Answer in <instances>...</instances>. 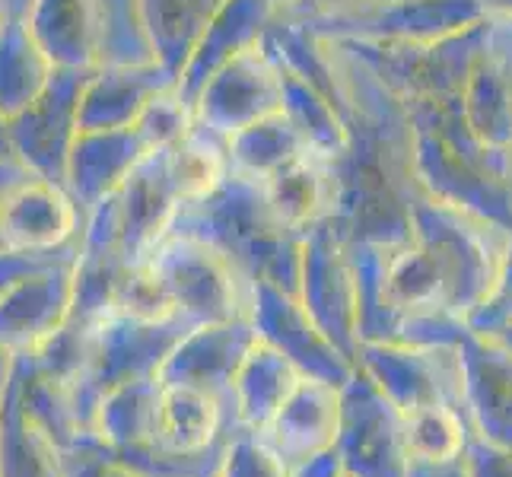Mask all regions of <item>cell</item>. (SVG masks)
<instances>
[{"label": "cell", "mask_w": 512, "mask_h": 477, "mask_svg": "<svg viewBox=\"0 0 512 477\" xmlns=\"http://www.w3.org/2000/svg\"><path fill=\"white\" fill-rule=\"evenodd\" d=\"M169 233H185L236 264V271L255 284L284 287L299 296V271H303V239L274 217L261 179L229 172L226 182L201 201L179 207Z\"/></svg>", "instance_id": "6da1fadb"}, {"label": "cell", "mask_w": 512, "mask_h": 477, "mask_svg": "<svg viewBox=\"0 0 512 477\" xmlns=\"http://www.w3.org/2000/svg\"><path fill=\"white\" fill-rule=\"evenodd\" d=\"M411 239L443 280L449 312L468 322L500 284L512 229L423 194L414 207Z\"/></svg>", "instance_id": "7a4b0ae2"}, {"label": "cell", "mask_w": 512, "mask_h": 477, "mask_svg": "<svg viewBox=\"0 0 512 477\" xmlns=\"http://www.w3.org/2000/svg\"><path fill=\"white\" fill-rule=\"evenodd\" d=\"M147 264L166 284L175 309L188 325L233 322L252 309V284L236 271L233 261L201 239L169 233Z\"/></svg>", "instance_id": "3957f363"}, {"label": "cell", "mask_w": 512, "mask_h": 477, "mask_svg": "<svg viewBox=\"0 0 512 477\" xmlns=\"http://www.w3.org/2000/svg\"><path fill=\"white\" fill-rule=\"evenodd\" d=\"M334 452L350 477L408 474V417L360 366L341 385V433Z\"/></svg>", "instance_id": "277c9868"}, {"label": "cell", "mask_w": 512, "mask_h": 477, "mask_svg": "<svg viewBox=\"0 0 512 477\" xmlns=\"http://www.w3.org/2000/svg\"><path fill=\"white\" fill-rule=\"evenodd\" d=\"M188 328L194 325H188L185 318H172V322H137V318L125 315L105 318L99 325L96 360L90 376L70 395L86 439H90V420L99 395L115 385L160 376V366L166 363L172 347L188 334Z\"/></svg>", "instance_id": "5b68a950"}, {"label": "cell", "mask_w": 512, "mask_h": 477, "mask_svg": "<svg viewBox=\"0 0 512 477\" xmlns=\"http://www.w3.org/2000/svg\"><path fill=\"white\" fill-rule=\"evenodd\" d=\"M357 366L404 414L427 404H449L468 414L458 344H360Z\"/></svg>", "instance_id": "8992f818"}, {"label": "cell", "mask_w": 512, "mask_h": 477, "mask_svg": "<svg viewBox=\"0 0 512 477\" xmlns=\"http://www.w3.org/2000/svg\"><path fill=\"white\" fill-rule=\"evenodd\" d=\"M93 70L58 67L45 93L26 112L7 121V144L20 163L39 179L67 188L70 150L80 137V96Z\"/></svg>", "instance_id": "52a82bcc"}, {"label": "cell", "mask_w": 512, "mask_h": 477, "mask_svg": "<svg viewBox=\"0 0 512 477\" xmlns=\"http://www.w3.org/2000/svg\"><path fill=\"white\" fill-rule=\"evenodd\" d=\"M299 299L319 328L357 363L360 357V299L357 268L347 242L322 223L303 239V271H299Z\"/></svg>", "instance_id": "ba28073f"}, {"label": "cell", "mask_w": 512, "mask_h": 477, "mask_svg": "<svg viewBox=\"0 0 512 477\" xmlns=\"http://www.w3.org/2000/svg\"><path fill=\"white\" fill-rule=\"evenodd\" d=\"M274 112H284V74L264 39L226 61L194 99V125L226 140Z\"/></svg>", "instance_id": "9c48e42d"}, {"label": "cell", "mask_w": 512, "mask_h": 477, "mask_svg": "<svg viewBox=\"0 0 512 477\" xmlns=\"http://www.w3.org/2000/svg\"><path fill=\"white\" fill-rule=\"evenodd\" d=\"M249 318L258 331V341L290 357L303 369V376L344 385L357 373V363L319 328V322L309 315L296 293H287L284 287L268 284V280H255Z\"/></svg>", "instance_id": "30bf717a"}, {"label": "cell", "mask_w": 512, "mask_h": 477, "mask_svg": "<svg viewBox=\"0 0 512 477\" xmlns=\"http://www.w3.org/2000/svg\"><path fill=\"white\" fill-rule=\"evenodd\" d=\"M86 226V210L64 185L23 175L0 204V242L20 255H61L74 249Z\"/></svg>", "instance_id": "8fae6325"}, {"label": "cell", "mask_w": 512, "mask_h": 477, "mask_svg": "<svg viewBox=\"0 0 512 477\" xmlns=\"http://www.w3.org/2000/svg\"><path fill=\"white\" fill-rule=\"evenodd\" d=\"M255 344H258V331L249 315L233 318V322L194 325L172 347L156 379L163 385L201 388V392L217 395L226 408H233V379Z\"/></svg>", "instance_id": "7c38bea8"}, {"label": "cell", "mask_w": 512, "mask_h": 477, "mask_svg": "<svg viewBox=\"0 0 512 477\" xmlns=\"http://www.w3.org/2000/svg\"><path fill=\"white\" fill-rule=\"evenodd\" d=\"M74 258L77 252H70L0 293V350H35L67 322L74 306Z\"/></svg>", "instance_id": "4fadbf2b"}, {"label": "cell", "mask_w": 512, "mask_h": 477, "mask_svg": "<svg viewBox=\"0 0 512 477\" xmlns=\"http://www.w3.org/2000/svg\"><path fill=\"white\" fill-rule=\"evenodd\" d=\"M458 350L465 366V408L474 433L493 446L512 449V350L471 328L462 334Z\"/></svg>", "instance_id": "5bb4252c"}, {"label": "cell", "mask_w": 512, "mask_h": 477, "mask_svg": "<svg viewBox=\"0 0 512 477\" xmlns=\"http://www.w3.org/2000/svg\"><path fill=\"white\" fill-rule=\"evenodd\" d=\"M121 204V236L131 264H144L160 245L172 220L179 214L182 198L169 175V150H150L131 169L125 185L118 188Z\"/></svg>", "instance_id": "9a60e30c"}, {"label": "cell", "mask_w": 512, "mask_h": 477, "mask_svg": "<svg viewBox=\"0 0 512 477\" xmlns=\"http://www.w3.org/2000/svg\"><path fill=\"white\" fill-rule=\"evenodd\" d=\"M175 83V74L160 61L96 67L80 96V131L134 128L147 105Z\"/></svg>", "instance_id": "2e32d148"}, {"label": "cell", "mask_w": 512, "mask_h": 477, "mask_svg": "<svg viewBox=\"0 0 512 477\" xmlns=\"http://www.w3.org/2000/svg\"><path fill=\"white\" fill-rule=\"evenodd\" d=\"M280 16H284V7H277L274 0H226L182 67L179 83H175L179 96L194 109V99L201 96L204 83L239 51L258 45Z\"/></svg>", "instance_id": "e0dca14e"}, {"label": "cell", "mask_w": 512, "mask_h": 477, "mask_svg": "<svg viewBox=\"0 0 512 477\" xmlns=\"http://www.w3.org/2000/svg\"><path fill=\"white\" fill-rule=\"evenodd\" d=\"M341 433V385L306 376L264 433L296 471L334 449Z\"/></svg>", "instance_id": "ac0fdd59"}, {"label": "cell", "mask_w": 512, "mask_h": 477, "mask_svg": "<svg viewBox=\"0 0 512 477\" xmlns=\"http://www.w3.org/2000/svg\"><path fill=\"white\" fill-rule=\"evenodd\" d=\"M32 0H0V118L10 121L45 93L55 64L29 26Z\"/></svg>", "instance_id": "d6986e66"}, {"label": "cell", "mask_w": 512, "mask_h": 477, "mask_svg": "<svg viewBox=\"0 0 512 477\" xmlns=\"http://www.w3.org/2000/svg\"><path fill=\"white\" fill-rule=\"evenodd\" d=\"M150 153L137 128L121 131H80L67 166V191L83 210L125 185L131 169Z\"/></svg>", "instance_id": "ffe728a7"}, {"label": "cell", "mask_w": 512, "mask_h": 477, "mask_svg": "<svg viewBox=\"0 0 512 477\" xmlns=\"http://www.w3.org/2000/svg\"><path fill=\"white\" fill-rule=\"evenodd\" d=\"M261 185L274 217L296 236H306L309 229L328 223L334 214V198H338L334 166L331 159L312 150L274 169L268 179H261Z\"/></svg>", "instance_id": "44dd1931"}, {"label": "cell", "mask_w": 512, "mask_h": 477, "mask_svg": "<svg viewBox=\"0 0 512 477\" xmlns=\"http://www.w3.org/2000/svg\"><path fill=\"white\" fill-rule=\"evenodd\" d=\"M160 398V379H137L102 392L93 408L90 439H96L99 446H105L118 458H131L153 449Z\"/></svg>", "instance_id": "7402d4cb"}, {"label": "cell", "mask_w": 512, "mask_h": 477, "mask_svg": "<svg viewBox=\"0 0 512 477\" xmlns=\"http://www.w3.org/2000/svg\"><path fill=\"white\" fill-rule=\"evenodd\" d=\"M239 417L233 408L191 385H163L156 414V449L175 455H198L217 446Z\"/></svg>", "instance_id": "603a6c76"}, {"label": "cell", "mask_w": 512, "mask_h": 477, "mask_svg": "<svg viewBox=\"0 0 512 477\" xmlns=\"http://www.w3.org/2000/svg\"><path fill=\"white\" fill-rule=\"evenodd\" d=\"M29 26L55 67L96 70L102 64L96 0H32Z\"/></svg>", "instance_id": "cb8c5ba5"}, {"label": "cell", "mask_w": 512, "mask_h": 477, "mask_svg": "<svg viewBox=\"0 0 512 477\" xmlns=\"http://www.w3.org/2000/svg\"><path fill=\"white\" fill-rule=\"evenodd\" d=\"M303 379V369L290 357H284L277 347L258 341L233 379V408L239 423L255 433H268Z\"/></svg>", "instance_id": "d4e9b609"}, {"label": "cell", "mask_w": 512, "mask_h": 477, "mask_svg": "<svg viewBox=\"0 0 512 477\" xmlns=\"http://www.w3.org/2000/svg\"><path fill=\"white\" fill-rule=\"evenodd\" d=\"M0 477H64V449L26 411L13 379L0 398Z\"/></svg>", "instance_id": "484cf974"}, {"label": "cell", "mask_w": 512, "mask_h": 477, "mask_svg": "<svg viewBox=\"0 0 512 477\" xmlns=\"http://www.w3.org/2000/svg\"><path fill=\"white\" fill-rule=\"evenodd\" d=\"M223 4L226 0H137L153 58L175 74V80Z\"/></svg>", "instance_id": "4316f807"}, {"label": "cell", "mask_w": 512, "mask_h": 477, "mask_svg": "<svg viewBox=\"0 0 512 477\" xmlns=\"http://www.w3.org/2000/svg\"><path fill=\"white\" fill-rule=\"evenodd\" d=\"M465 121L484 150L512 159V83L500 64L487 55V48H481L468 70Z\"/></svg>", "instance_id": "83f0119b"}, {"label": "cell", "mask_w": 512, "mask_h": 477, "mask_svg": "<svg viewBox=\"0 0 512 477\" xmlns=\"http://www.w3.org/2000/svg\"><path fill=\"white\" fill-rule=\"evenodd\" d=\"M226 144H229V166L239 175H249V179H268L274 169L309 150L306 137L299 134L287 112H274L255 121V125L229 137Z\"/></svg>", "instance_id": "f1b7e54d"}, {"label": "cell", "mask_w": 512, "mask_h": 477, "mask_svg": "<svg viewBox=\"0 0 512 477\" xmlns=\"http://www.w3.org/2000/svg\"><path fill=\"white\" fill-rule=\"evenodd\" d=\"M229 172H233V166H229L226 137L207 128L194 125L188 137L169 150V175L175 188H179L182 204L201 201L207 194H214L226 182Z\"/></svg>", "instance_id": "f546056e"}, {"label": "cell", "mask_w": 512, "mask_h": 477, "mask_svg": "<svg viewBox=\"0 0 512 477\" xmlns=\"http://www.w3.org/2000/svg\"><path fill=\"white\" fill-rule=\"evenodd\" d=\"M96 341H99V325H80L74 318H67L51 338H45L29 353L35 366H39L51 382H58L61 388H67V392L74 395L93 369Z\"/></svg>", "instance_id": "4dcf8cb0"}, {"label": "cell", "mask_w": 512, "mask_h": 477, "mask_svg": "<svg viewBox=\"0 0 512 477\" xmlns=\"http://www.w3.org/2000/svg\"><path fill=\"white\" fill-rule=\"evenodd\" d=\"M408 417V449L411 458H452L462 455L468 436L474 433L471 417L449 404H427Z\"/></svg>", "instance_id": "1f68e13d"}, {"label": "cell", "mask_w": 512, "mask_h": 477, "mask_svg": "<svg viewBox=\"0 0 512 477\" xmlns=\"http://www.w3.org/2000/svg\"><path fill=\"white\" fill-rule=\"evenodd\" d=\"M112 315L137 318V322H172V318H182L172 303L166 284L153 274V268L147 261L134 264V268L128 271L125 284H121V290H118Z\"/></svg>", "instance_id": "d6a6232c"}, {"label": "cell", "mask_w": 512, "mask_h": 477, "mask_svg": "<svg viewBox=\"0 0 512 477\" xmlns=\"http://www.w3.org/2000/svg\"><path fill=\"white\" fill-rule=\"evenodd\" d=\"M217 477H293V468L271 446L268 436L239 427L229 436Z\"/></svg>", "instance_id": "836d02e7"}, {"label": "cell", "mask_w": 512, "mask_h": 477, "mask_svg": "<svg viewBox=\"0 0 512 477\" xmlns=\"http://www.w3.org/2000/svg\"><path fill=\"white\" fill-rule=\"evenodd\" d=\"M134 128L150 150H172L194 128V109L172 86V90H163L147 105Z\"/></svg>", "instance_id": "e575fe53"}, {"label": "cell", "mask_w": 512, "mask_h": 477, "mask_svg": "<svg viewBox=\"0 0 512 477\" xmlns=\"http://www.w3.org/2000/svg\"><path fill=\"white\" fill-rule=\"evenodd\" d=\"M64 477H140L96 439H83L64 452Z\"/></svg>", "instance_id": "d590c367"}, {"label": "cell", "mask_w": 512, "mask_h": 477, "mask_svg": "<svg viewBox=\"0 0 512 477\" xmlns=\"http://www.w3.org/2000/svg\"><path fill=\"white\" fill-rule=\"evenodd\" d=\"M509 322H512V242H509V252H506V264H503L497 290H493V296L487 299V303L468 318V328L487 334V331L509 325Z\"/></svg>", "instance_id": "8d00e7d4"}, {"label": "cell", "mask_w": 512, "mask_h": 477, "mask_svg": "<svg viewBox=\"0 0 512 477\" xmlns=\"http://www.w3.org/2000/svg\"><path fill=\"white\" fill-rule=\"evenodd\" d=\"M465 458H468L471 477H512V449L493 446L478 433L468 436Z\"/></svg>", "instance_id": "74e56055"}, {"label": "cell", "mask_w": 512, "mask_h": 477, "mask_svg": "<svg viewBox=\"0 0 512 477\" xmlns=\"http://www.w3.org/2000/svg\"><path fill=\"white\" fill-rule=\"evenodd\" d=\"M366 7H373V0H296L290 10H284V20L322 23V20H338V16L360 13Z\"/></svg>", "instance_id": "f35d334b"}, {"label": "cell", "mask_w": 512, "mask_h": 477, "mask_svg": "<svg viewBox=\"0 0 512 477\" xmlns=\"http://www.w3.org/2000/svg\"><path fill=\"white\" fill-rule=\"evenodd\" d=\"M487 55L500 64L506 80L512 83V20L500 16H487Z\"/></svg>", "instance_id": "ab89813d"}, {"label": "cell", "mask_w": 512, "mask_h": 477, "mask_svg": "<svg viewBox=\"0 0 512 477\" xmlns=\"http://www.w3.org/2000/svg\"><path fill=\"white\" fill-rule=\"evenodd\" d=\"M404 477H471V471H468V458L462 452L452 458H411Z\"/></svg>", "instance_id": "60d3db41"}, {"label": "cell", "mask_w": 512, "mask_h": 477, "mask_svg": "<svg viewBox=\"0 0 512 477\" xmlns=\"http://www.w3.org/2000/svg\"><path fill=\"white\" fill-rule=\"evenodd\" d=\"M293 477H344V465H341L338 452L331 449L319 458H312V462H306L303 468H296Z\"/></svg>", "instance_id": "b9f144b4"}, {"label": "cell", "mask_w": 512, "mask_h": 477, "mask_svg": "<svg viewBox=\"0 0 512 477\" xmlns=\"http://www.w3.org/2000/svg\"><path fill=\"white\" fill-rule=\"evenodd\" d=\"M23 175H29V169H26L13 153H4V156H0V204H4V194H7L16 182H20ZM0 252H7V249H4V242H0Z\"/></svg>", "instance_id": "7bdbcfd3"}, {"label": "cell", "mask_w": 512, "mask_h": 477, "mask_svg": "<svg viewBox=\"0 0 512 477\" xmlns=\"http://www.w3.org/2000/svg\"><path fill=\"white\" fill-rule=\"evenodd\" d=\"M487 16H500V20H512V0H481Z\"/></svg>", "instance_id": "ee69618b"}, {"label": "cell", "mask_w": 512, "mask_h": 477, "mask_svg": "<svg viewBox=\"0 0 512 477\" xmlns=\"http://www.w3.org/2000/svg\"><path fill=\"white\" fill-rule=\"evenodd\" d=\"M13 360H16V353L0 350V398H4V392H7V382H10V373H13Z\"/></svg>", "instance_id": "f6af8a7d"}, {"label": "cell", "mask_w": 512, "mask_h": 477, "mask_svg": "<svg viewBox=\"0 0 512 477\" xmlns=\"http://www.w3.org/2000/svg\"><path fill=\"white\" fill-rule=\"evenodd\" d=\"M481 334V331H478ZM490 334V338H497L500 344H506L509 350H512V322L509 325H500V328H493V331H487Z\"/></svg>", "instance_id": "bcb514c9"}, {"label": "cell", "mask_w": 512, "mask_h": 477, "mask_svg": "<svg viewBox=\"0 0 512 477\" xmlns=\"http://www.w3.org/2000/svg\"><path fill=\"white\" fill-rule=\"evenodd\" d=\"M10 153V144H7V121L0 118V156Z\"/></svg>", "instance_id": "7dc6e473"}, {"label": "cell", "mask_w": 512, "mask_h": 477, "mask_svg": "<svg viewBox=\"0 0 512 477\" xmlns=\"http://www.w3.org/2000/svg\"><path fill=\"white\" fill-rule=\"evenodd\" d=\"M373 4H401V0H373Z\"/></svg>", "instance_id": "c3c4849f"}, {"label": "cell", "mask_w": 512, "mask_h": 477, "mask_svg": "<svg viewBox=\"0 0 512 477\" xmlns=\"http://www.w3.org/2000/svg\"><path fill=\"white\" fill-rule=\"evenodd\" d=\"M344 477H350V474H344Z\"/></svg>", "instance_id": "681fc988"}, {"label": "cell", "mask_w": 512, "mask_h": 477, "mask_svg": "<svg viewBox=\"0 0 512 477\" xmlns=\"http://www.w3.org/2000/svg\"><path fill=\"white\" fill-rule=\"evenodd\" d=\"M0 293H4V290H0Z\"/></svg>", "instance_id": "f907efd6"}]
</instances>
